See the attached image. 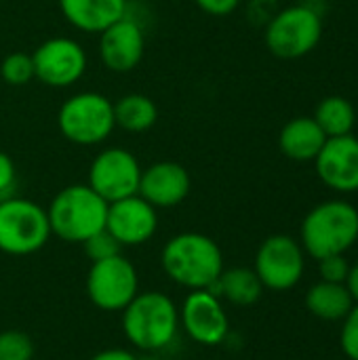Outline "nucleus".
<instances>
[{
	"mask_svg": "<svg viewBox=\"0 0 358 360\" xmlns=\"http://www.w3.org/2000/svg\"><path fill=\"white\" fill-rule=\"evenodd\" d=\"M165 274L179 287L198 291L211 289L224 272L219 245L200 232H181L169 238L160 251Z\"/></svg>",
	"mask_w": 358,
	"mask_h": 360,
	"instance_id": "f257e3e1",
	"label": "nucleus"
},
{
	"mask_svg": "<svg viewBox=\"0 0 358 360\" xmlns=\"http://www.w3.org/2000/svg\"><path fill=\"white\" fill-rule=\"evenodd\" d=\"M120 314L127 342L143 352L165 350L179 333V308L162 291L137 293Z\"/></svg>",
	"mask_w": 358,
	"mask_h": 360,
	"instance_id": "f03ea898",
	"label": "nucleus"
},
{
	"mask_svg": "<svg viewBox=\"0 0 358 360\" xmlns=\"http://www.w3.org/2000/svg\"><path fill=\"white\" fill-rule=\"evenodd\" d=\"M46 217L51 234L65 243L82 245L106 228L108 202L89 184H72L53 196Z\"/></svg>",
	"mask_w": 358,
	"mask_h": 360,
	"instance_id": "7ed1b4c3",
	"label": "nucleus"
},
{
	"mask_svg": "<svg viewBox=\"0 0 358 360\" xmlns=\"http://www.w3.org/2000/svg\"><path fill=\"white\" fill-rule=\"evenodd\" d=\"M358 240V211L346 200L317 205L302 224V247L314 259L344 255Z\"/></svg>",
	"mask_w": 358,
	"mask_h": 360,
	"instance_id": "20e7f679",
	"label": "nucleus"
},
{
	"mask_svg": "<svg viewBox=\"0 0 358 360\" xmlns=\"http://www.w3.org/2000/svg\"><path fill=\"white\" fill-rule=\"evenodd\" d=\"M323 38V15L310 2L281 8L266 25V46L279 59H300L310 55Z\"/></svg>",
	"mask_w": 358,
	"mask_h": 360,
	"instance_id": "39448f33",
	"label": "nucleus"
},
{
	"mask_svg": "<svg viewBox=\"0 0 358 360\" xmlns=\"http://www.w3.org/2000/svg\"><path fill=\"white\" fill-rule=\"evenodd\" d=\"M51 238L46 209L21 196L0 200V251L15 257L38 253Z\"/></svg>",
	"mask_w": 358,
	"mask_h": 360,
	"instance_id": "423d86ee",
	"label": "nucleus"
},
{
	"mask_svg": "<svg viewBox=\"0 0 358 360\" xmlns=\"http://www.w3.org/2000/svg\"><path fill=\"white\" fill-rule=\"evenodd\" d=\"M59 133L76 146H97L116 129L114 101L95 91H82L65 99L57 112Z\"/></svg>",
	"mask_w": 358,
	"mask_h": 360,
	"instance_id": "0eeeda50",
	"label": "nucleus"
},
{
	"mask_svg": "<svg viewBox=\"0 0 358 360\" xmlns=\"http://www.w3.org/2000/svg\"><path fill=\"white\" fill-rule=\"evenodd\" d=\"M137 293V270L122 253L91 264L87 274V295L95 308L103 312H122Z\"/></svg>",
	"mask_w": 358,
	"mask_h": 360,
	"instance_id": "6e6552de",
	"label": "nucleus"
},
{
	"mask_svg": "<svg viewBox=\"0 0 358 360\" xmlns=\"http://www.w3.org/2000/svg\"><path fill=\"white\" fill-rule=\"evenodd\" d=\"M304 249L287 234L266 238L255 253V274L266 289L289 291L304 276Z\"/></svg>",
	"mask_w": 358,
	"mask_h": 360,
	"instance_id": "1a4fd4ad",
	"label": "nucleus"
},
{
	"mask_svg": "<svg viewBox=\"0 0 358 360\" xmlns=\"http://www.w3.org/2000/svg\"><path fill=\"white\" fill-rule=\"evenodd\" d=\"M141 171L133 152L124 148H106L89 167V186L110 205L137 194Z\"/></svg>",
	"mask_w": 358,
	"mask_h": 360,
	"instance_id": "9d476101",
	"label": "nucleus"
},
{
	"mask_svg": "<svg viewBox=\"0 0 358 360\" xmlns=\"http://www.w3.org/2000/svg\"><path fill=\"white\" fill-rule=\"evenodd\" d=\"M34 78L53 89H65L78 82L87 72V53L74 38L55 36L44 40L34 53Z\"/></svg>",
	"mask_w": 358,
	"mask_h": 360,
	"instance_id": "9b49d317",
	"label": "nucleus"
},
{
	"mask_svg": "<svg viewBox=\"0 0 358 360\" xmlns=\"http://www.w3.org/2000/svg\"><path fill=\"white\" fill-rule=\"evenodd\" d=\"M179 329L200 346H219L226 342L230 321L222 300L209 289L190 291L179 308Z\"/></svg>",
	"mask_w": 358,
	"mask_h": 360,
	"instance_id": "f8f14e48",
	"label": "nucleus"
},
{
	"mask_svg": "<svg viewBox=\"0 0 358 360\" xmlns=\"http://www.w3.org/2000/svg\"><path fill=\"white\" fill-rule=\"evenodd\" d=\"M106 230L122 247L146 245L158 230V209L139 194L120 198L108 205Z\"/></svg>",
	"mask_w": 358,
	"mask_h": 360,
	"instance_id": "ddd939ff",
	"label": "nucleus"
},
{
	"mask_svg": "<svg viewBox=\"0 0 358 360\" xmlns=\"http://www.w3.org/2000/svg\"><path fill=\"white\" fill-rule=\"evenodd\" d=\"M146 53V36L141 25L124 15L99 34V57L110 72H133Z\"/></svg>",
	"mask_w": 358,
	"mask_h": 360,
	"instance_id": "4468645a",
	"label": "nucleus"
},
{
	"mask_svg": "<svg viewBox=\"0 0 358 360\" xmlns=\"http://www.w3.org/2000/svg\"><path fill=\"white\" fill-rule=\"evenodd\" d=\"M317 175L335 192H358V139L350 135L327 137L314 158Z\"/></svg>",
	"mask_w": 358,
	"mask_h": 360,
	"instance_id": "2eb2a0df",
	"label": "nucleus"
},
{
	"mask_svg": "<svg viewBox=\"0 0 358 360\" xmlns=\"http://www.w3.org/2000/svg\"><path fill=\"white\" fill-rule=\"evenodd\" d=\"M192 188L190 173L184 165L160 160L141 171L137 194L154 209H171L181 205Z\"/></svg>",
	"mask_w": 358,
	"mask_h": 360,
	"instance_id": "dca6fc26",
	"label": "nucleus"
},
{
	"mask_svg": "<svg viewBox=\"0 0 358 360\" xmlns=\"http://www.w3.org/2000/svg\"><path fill=\"white\" fill-rule=\"evenodd\" d=\"M61 15L80 32L101 34L108 25L122 19L129 0H59Z\"/></svg>",
	"mask_w": 358,
	"mask_h": 360,
	"instance_id": "f3484780",
	"label": "nucleus"
},
{
	"mask_svg": "<svg viewBox=\"0 0 358 360\" xmlns=\"http://www.w3.org/2000/svg\"><path fill=\"white\" fill-rule=\"evenodd\" d=\"M327 135L317 124L312 116H298L291 118L279 135V148L281 152L298 162L314 160L321 148L325 146Z\"/></svg>",
	"mask_w": 358,
	"mask_h": 360,
	"instance_id": "a211bd4d",
	"label": "nucleus"
},
{
	"mask_svg": "<svg viewBox=\"0 0 358 360\" xmlns=\"http://www.w3.org/2000/svg\"><path fill=\"white\" fill-rule=\"evenodd\" d=\"M209 291L219 300H228L234 306H251L262 297L264 285L257 278L255 270L232 268V270H224L217 283Z\"/></svg>",
	"mask_w": 358,
	"mask_h": 360,
	"instance_id": "6ab92c4d",
	"label": "nucleus"
},
{
	"mask_svg": "<svg viewBox=\"0 0 358 360\" xmlns=\"http://www.w3.org/2000/svg\"><path fill=\"white\" fill-rule=\"evenodd\" d=\"M352 306H354L352 295L348 293L346 285H340V283L321 281L306 295L308 312L323 321H342L348 316Z\"/></svg>",
	"mask_w": 358,
	"mask_h": 360,
	"instance_id": "aec40b11",
	"label": "nucleus"
},
{
	"mask_svg": "<svg viewBox=\"0 0 358 360\" xmlns=\"http://www.w3.org/2000/svg\"><path fill=\"white\" fill-rule=\"evenodd\" d=\"M158 120V108L154 99L141 93L122 95L114 101V122L127 133H143Z\"/></svg>",
	"mask_w": 358,
	"mask_h": 360,
	"instance_id": "412c9836",
	"label": "nucleus"
},
{
	"mask_svg": "<svg viewBox=\"0 0 358 360\" xmlns=\"http://www.w3.org/2000/svg\"><path fill=\"white\" fill-rule=\"evenodd\" d=\"M317 124L323 129L327 137H342L350 135L357 124V112L350 99L342 95H327L314 110Z\"/></svg>",
	"mask_w": 358,
	"mask_h": 360,
	"instance_id": "4be33fe9",
	"label": "nucleus"
},
{
	"mask_svg": "<svg viewBox=\"0 0 358 360\" xmlns=\"http://www.w3.org/2000/svg\"><path fill=\"white\" fill-rule=\"evenodd\" d=\"M36 346L32 338L19 329L0 331V360H34Z\"/></svg>",
	"mask_w": 358,
	"mask_h": 360,
	"instance_id": "5701e85b",
	"label": "nucleus"
},
{
	"mask_svg": "<svg viewBox=\"0 0 358 360\" xmlns=\"http://www.w3.org/2000/svg\"><path fill=\"white\" fill-rule=\"evenodd\" d=\"M0 76L11 86H23L34 78V61L27 53H11L0 63Z\"/></svg>",
	"mask_w": 358,
	"mask_h": 360,
	"instance_id": "b1692460",
	"label": "nucleus"
},
{
	"mask_svg": "<svg viewBox=\"0 0 358 360\" xmlns=\"http://www.w3.org/2000/svg\"><path fill=\"white\" fill-rule=\"evenodd\" d=\"M82 249L87 253V257L93 262H103V259H110V257H116L122 253V245L103 228L99 230L97 234H93L91 238H87L82 243Z\"/></svg>",
	"mask_w": 358,
	"mask_h": 360,
	"instance_id": "393cba45",
	"label": "nucleus"
},
{
	"mask_svg": "<svg viewBox=\"0 0 358 360\" xmlns=\"http://www.w3.org/2000/svg\"><path fill=\"white\" fill-rule=\"evenodd\" d=\"M340 346L344 354L350 360H358V304L352 306L348 316L344 319L342 335H340Z\"/></svg>",
	"mask_w": 358,
	"mask_h": 360,
	"instance_id": "a878e982",
	"label": "nucleus"
},
{
	"mask_svg": "<svg viewBox=\"0 0 358 360\" xmlns=\"http://www.w3.org/2000/svg\"><path fill=\"white\" fill-rule=\"evenodd\" d=\"M319 264H321V278L325 283H340V285L346 283L350 264L346 262L344 255H329V257L319 259Z\"/></svg>",
	"mask_w": 358,
	"mask_h": 360,
	"instance_id": "bb28decb",
	"label": "nucleus"
},
{
	"mask_svg": "<svg viewBox=\"0 0 358 360\" xmlns=\"http://www.w3.org/2000/svg\"><path fill=\"white\" fill-rule=\"evenodd\" d=\"M15 162L6 152H0V200L13 196V186H15Z\"/></svg>",
	"mask_w": 358,
	"mask_h": 360,
	"instance_id": "cd10ccee",
	"label": "nucleus"
},
{
	"mask_svg": "<svg viewBox=\"0 0 358 360\" xmlns=\"http://www.w3.org/2000/svg\"><path fill=\"white\" fill-rule=\"evenodd\" d=\"M194 2L203 13L211 17H226L234 13L241 4V0H194Z\"/></svg>",
	"mask_w": 358,
	"mask_h": 360,
	"instance_id": "c85d7f7f",
	"label": "nucleus"
},
{
	"mask_svg": "<svg viewBox=\"0 0 358 360\" xmlns=\"http://www.w3.org/2000/svg\"><path fill=\"white\" fill-rule=\"evenodd\" d=\"M91 360H139L133 352L129 350H122V348H108V350H101L97 352Z\"/></svg>",
	"mask_w": 358,
	"mask_h": 360,
	"instance_id": "c756f323",
	"label": "nucleus"
},
{
	"mask_svg": "<svg viewBox=\"0 0 358 360\" xmlns=\"http://www.w3.org/2000/svg\"><path fill=\"white\" fill-rule=\"evenodd\" d=\"M346 289L348 293L352 295V300L358 304V264L357 266H350V272H348V278H346Z\"/></svg>",
	"mask_w": 358,
	"mask_h": 360,
	"instance_id": "7c9ffc66",
	"label": "nucleus"
},
{
	"mask_svg": "<svg viewBox=\"0 0 358 360\" xmlns=\"http://www.w3.org/2000/svg\"><path fill=\"white\" fill-rule=\"evenodd\" d=\"M139 360H162V359H156V356H146V359H139Z\"/></svg>",
	"mask_w": 358,
	"mask_h": 360,
	"instance_id": "2f4dec72",
	"label": "nucleus"
}]
</instances>
